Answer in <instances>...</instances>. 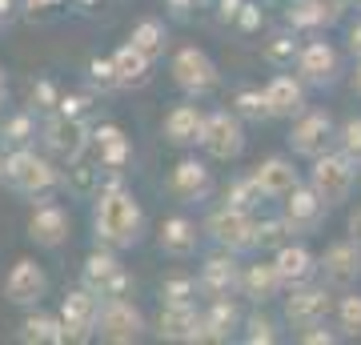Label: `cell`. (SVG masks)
Instances as JSON below:
<instances>
[{"mask_svg": "<svg viewBox=\"0 0 361 345\" xmlns=\"http://www.w3.org/2000/svg\"><path fill=\"white\" fill-rule=\"evenodd\" d=\"M149 333V321L129 297H104L97 317V341L104 345H137Z\"/></svg>", "mask_w": 361, "mask_h": 345, "instance_id": "7", "label": "cell"}, {"mask_svg": "<svg viewBox=\"0 0 361 345\" xmlns=\"http://www.w3.org/2000/svg\"><path fill=\"white\" fill-rule=\"evenodd\" d=\"M4 104H8V73H4V64H0V113H4Z\"/></svg>", "mask_w": 361, "mask_h": 345, "instance_id": "45", "label": "cell"}, {"mask_svg": "<svg viewBox=\"0 0 361 345\" xmlns=\"http://www.w3.org/2000/svg\"><path fill=\"white\" fill-rule=\"evenodd\" d=\"M201 233H205V229H197L193 217H180V213H177V217H165V221H161V229H157V249H161L165 257L185 261V257L197 253Z\"/></svg>", "mask_w": 361, "mask_h": 345, "instance_id": "24", "label": "cell"}, {"mask_svg": "<svg viewBox=\"0 0 361 345\" xmlns=\"http://www.w3.org/2000/svg\"><path fill=\"white\" fill-rule=\"evenodd\" d=\"M61 185V173L44 153L37 149H13L4 153V189L25 197V201H44Z\"/></svg>", "mask_w": 361, "mask_h": 345, "instance_id": "2", "label": "cell"}, {"mask_svg": "<svg viewBox=\"0 0 361 345\" xmlns=\"http://www.w3.org/2000/svg\"><path fill=\"white\" fill-rule=\"evenodd\" d=\"M49 293V273L32 261V257H20L13 261V269L4 273V301L16 309H37Z\"/></svg>", "mask_w": 361, "mask_h": 345, "instance_id": "15", "label": "cell"}, {"mask_svg": "<svg viewBox=\"0 0 361 345\" xmlns=\"http://www.w3.org/2000/svg\"><path fill=\"white\" fill-rule=\"evenodd\" d=\"M169 193L177 197L180 205H197V201H209V193H213V169L209 161L201 157H180L173 173H169Z\"/></svg>", "mask_w": 361, "mask_h": 345, "instance_id": "19", "label": "cell"}, {"mask_svg": "<svg viewBox=\"0 0 361 345\" xmlns=\"http://www.w3.org/2000/svg\"><path fill=\"white\" fill-rule=\"evenodd\" d=\"M129 44H137L149 61H161V56H165V49H169V28L161 25V20H153V16H145V20H137V25H133Z\"/></svg>", "mask_w": 361, "mask_h": 345, "instance_id": "30", "label": "cell"}, {"mask_svg": "<svg viewBox=\"0 0 361 345\" xmlns=\"http://www.w3.org/2000/svg\"><path fill=\"white\" fill-rule=\"evenodd\" d=\"M169 73H173V85H177L185 97H193V101L209 97V92L221 85V68L213 64V56H209L205 49H197V44H180V49L173 52V61H169Z\"/></svg>", "mask_w": 361, "mask_h": 345, "instance_id": "6", "label": "cell"}, {"mask_svg": "<svg viewBox=\"0 0 361 345\" xmlns=\"http://www.w3.org/2000/svg\"><path fill=\"white\" fill-rule=\"evenodd\" d=\"M205 121H209V113L193 101V97H189V101L173 104V109L165 113V121H161V133H165V141L173 145V149H201Z\"/></svg>", "mask_w": 361, "mask_h": 345, "instance_id": "18", "label": "cell"}, {"mask_svg": "<svg viewBox=\"0 0 361 345\" xmlns=\"http://www.w3.org/2000/svg\"><path fill=\"white\" fill-rule=\"evenodd\" d=\"M80 4H92V0H80Z\"/></svg>", "mask_w": 361, "mask_h": 345, "instance_id": "49", "label": "cell"}, {"mask_svg": "<svg viewBox=\"0 0 361 345\" xmlns=\"http://www.w3.org/2000/svg\"><path fill=\"white\" fill-rule=\"evenodd\" d=\"M153 333L173 345H205V309L197 301H161Z\"/></svg>", "mask_w": 361, "mask_h": 345, "instance_id": "9", "label": "cell"}, {"mask_svg": "<svg viewBox=\"0 0 361 345\" xmlns=\"http://www.w3.org/2000/svg\"><path fill=\"white\" fill-rule=\"evenodd\" d=\"M273 261H277V269H281V277H285V285L293 289V285H305V282H317L322 273H317V253H313L310 245H301L293 237L289 245H281L277 253H273Z\"/></svg>", "mask_w": 361, "mask_h": 345, "instance_id": "26", "label": "cell"}, {"mask_svg": "<svg viewBox=\"0 0 361 345\" xmlns=\"http://www.w3.org/2000/svg\"><path fill=\"white\" fill-rule=\"evenodd\" d=\"M317 265H322L317 273H322V282L329 289H349V285L361 282V245L353 237L325 245V253L317 257Z\"/></svg>", "mask_w": 361, "mask_h": 345, "instance_id": "17", "label": "cell"}, {"mask_svg": "<svg viewBox=\"0 0 361 345\" xmlns=\"http://www.w3.org/2000/svg\"><path fill=\"white\" fill-rule=\"evenodd\" d=\"M233 113L241 116V121H273L269 116V104H265V89H237L233 97Z\"/></svg>", "mask_w": 361, "mask_h": 345, "instance_id": "37", "label": "cell"}, {"mask_svg": "<svg viewBox=\"0 0 361 345\" xmlns=\"http://www.w3.org/2000/svg\"><path fill=\"white\" fill-rule=\"evenodd\" d=\"M16 337L25 345H65V321L61 313H44V309H25V321H20V329Z\"/></svg>", "mask_w": 361, "mask_h": 345, "instance_id": "28", "label": "cell"}, {"mask_svg": "<svg viewBox=\"0 0 361 345\" xmlns=\"http://www.w3.org/2000/svg\"><path fill=\"white\" fill-rule=\"evenodd\" d=\"M357 161L353 157H345L341 149H329V153L313 157L310 161V185L317 193H322L325 201H329V209H337V205L349 201V193H353V185H357Z\"/></svg>", "mask_w": 361, "mask_h": 345, "instance_id": "5", "label": "cell"}, {"mask_svg": "<svg viewBox=\"0 0 361 345\" xmlns=\"http://www.w3.org/2000/svg\"><path fill=\"white\" fill-rule=\"evenodd\" d=\"M334 305L337 297L334 289L325 282H305V285H293V289H285L281 297V317L289 329H310V325H322V321L334 317Z\"/></svg>", "mask_w": 361, "mask_h": 345, "instance_id": "4", "label": "cell"}, {"mask_svg": "<svg viewBox=\"0 0 361 345\" xmlns=\"http://www.w3.org/2000/svg\"><path fill=\"white\" fill-rule=\"evenodd\" d=\"M113 64H116V80H121V89H141V85H149V77H153V64L137 44H121V49L113 52Z\"/></svg>", "mask_w": 361, "mask_h": 345, "instance_id": "29", "label": "cell"}, {"mask_svg": "<svg viewBox=\"0 0 361 345\" xmlns=\"http://www.w3.org/2000/svg\"><path fill=\"white\" fill-rule=\"evenodd\" d=\"M145 237V209L125 185H109L97 193L92 201V241L109 245V249H133Z\"/></svg>", "mask_w": 361, "mask_h": 345, "instance_id": "1", "label": "cell"}, {"mask_svg": "<svg viewBox=\"0 0 361 345\" xmlns=\"http://www.w3.org/2000/svg\"><path fill=\"white\" fill-rule=\"evenodd\" d=\"M337 149L361 165V116H349V121L337 125Z\"/></svg>", "mask_w": 361, "mask_h": 345, "instance_id": "39", "label": "cell"}, {"mask_svg": "<svg viewBox=\"0 0 361 345\" xmlns=\"http://www.w3.org/2000/svg\"><path fill=\"white\" fill-rule=\"evenodd\" d=\"M345 233L353 237V241L361 245V205L357 209H349V221H345Z\"/></svg>", "mask_w": 361, "mask_h": 345, "instance_id": "43", "label": "cell"}, {"mask_svg": "<svg viewBox=\"0 0 361 345\" xmlns=\"http://www.w3.org/2000/svg\"><path fill=\"white\" fill-rule=\"evenodd\" d=\"M249 173L257 177L261 193H265L269 201H281V197H289V193L301 185V169L293 165V157H281V153H273V157H265V161H257Z\"/></svg>", "mask_w": 361, "mask_h": 345, "instance_id": "23", "label": "cell"}, {"mask_svg": "<svg viewBox=\"0 0 361 345\" xmlns=\"http://www.w3.org/2000/svg\"><path fill=\"white\" fill-rule=\"evenodd\" d=\"M92 145H97V157H101L104 169H121L129 161V141H125V133L116 125H101L92 133Z\"/></svg>", "mask_w": 361, "mask_h": 345, "instance_id": "31", "label": "cell"}, {"mask_svg": "<svg viewBox=\"0 0 361 345\" xmlns=\"http://www.w3.org/2000/svg\"><path fill=\"white\" fill-rule=\"evenodd\" d=\"M334 325L341 333V341H361V293L345 289L334 305Z\"/></svg>", "mask_w": 361, "mask_h": 345, "instance_id": "32", "label": "cell"}, {"mask_svg": "<svg viewBox=\"0 0 361 345\" xmlns=\"http://www.w3.org/2000/svg\"><path fill=\"white\" fill-rule=\"evenodd\" d=\"M89 77H92V85H101L104 92H113V89H121V80H116V64H113V56H97V61L89 64Z\"/></svg>", "mask_w": 361, "mask_h": 345, "instance_id": "40", "label": "cell"}, {"mask_svg": "<svg viewBox=\"0 0 361 345\" xmlns=\"http://www.w3.org/2000/svg\"><path fill=\"white\" fill-rule=\"evenodd\" d=\"M241 341H245V345H277V341H281V329H277V321H273L269 313L253 309V313H245Z\"/></svg>", "mask_w": 361, "mask_h": 345, "instance_id": "35", "label": "cell"}, {"mask_svg": "<svg viewBox=\"0 0 361 345\" xmlns=\"http://www.w3.org/2000/svg\"><path fill=\"white\" fill-rule=\"evenodd\" d=\"M37 137V121L32 113H13L0 121V149L13 153V149H28V141Z\"/></svg>", "mask_w": 361, "mask_h": 345, "instance_id": "33", "label": "cell"}, {"mask_svg": "<svg viewBox=\"0 0 361 345\" xmlns=\"http://www.w3.org/2000/svg\"><path fill=\"white\" fill-rule=\"evenodd\" d=\"M101 293H92L89 285L80 282L77 289H68L61 301V321H65V337L68 345H85L97 341V317H101Z\"/></svg>", "mask_w": 361, "mask_h": 345, "instance_id": "11", "label": "cell"}, {"mask_svg": "<svg viewBox=\"0 0 361 345\" xmlns=\"http://www.w3.org/2000/svg\"><path fill=\"white\" fill-rule=\"evenodd\" d=\"M293 68L310 89H329V85H337V77H341V52H337L329 40H310V44H301Z\"/></svg>", "mask_w": 361, "mask_h": 345, "instance_id": "16", "label": "cell"}, {"mask_svg": "<svg viewBox=\"0 0 361 345\" xmlns=\"http://www.w3.org/2000/svg\"><path fill=\"white\" fill-rule=\"evenodd\" d=\"M285 289H289V285H285L281 269H277L273 257H257V261H249L245 273H241V297L253 301V305H269V301L285 297Z\"/></svg>", "mask_w": 361, "mask_h": 345, "instance_id": "21", "label": "cell"}, {"mask_svg": "<svg viewBox=\"0 0 361 345\" xmlns=\"http://www.w3.org/2000/svg\"><path fill=\"white\" fill-rule=\"evenodd\" d=\"M281 217L289 221V229L297 237H313L325 225V217H329V201L313 189L310 181H301L289 197H281Z\"/></svg>", "mask_w": 361, "mask_h": 345, "instance_id": "14", "label": "cell"}, {"mask_svg": "<svg viewBox=\"0 0 361 345\" xmlns=\"http://www.w3.org/2000/svg\"><path fill=\"white\" fill-rule=\"evenodd\" d=\"M80 282L89 285L92 293H101V297H129L133 277H129V269L121 265L116 249H109V245H97V249L85 257Z\"/></svg>", "mask_w": 361, "mask_h": 345, "instance_id": "12", "label": "cell"}, {"mask_svg": "<svg viewBox=\"0 0 361 345\" xmlns=\"http://www.w3.org/2000/svg\"><path fill=\"white\" fill-rule=\"evenodd\" d=\"M225 201H229V205H241V209H257V205L269 201V197L261 193L257 177H253V173H245V177H233L229 185H225Z\"/></svg>", "mask_w": 361, "mask_h": 345, "instance_id": "36", "label": "cell"}, {"mask_svg": "<svg viewBox=\"0 0 361 345\" xmlns=\"http://www.w3.org/2000/svg\"><path fill=\"white\" fill-rule=\"evenodd\" d=\"M349 89L361 97V56H357V64H353V73H349Z\"/></svg>", "mask_w": 361, "mask_h": 345, "instance_id": "46", "label": "cell"}, {"mask_svg": "<svg viewBox=\"0 0 361 345\" xmlns=\"http://www.w3.org/2000/svg\"><path fill=\"white\" fill-rule=\"evenodd\" d=\"M241 325H245V313L237 305V297H221V301H205V345H221L241 337Z\"/></svg>", "mask_w": 361, "mask_h": 345, "instance_id": "25", "label": "cell"}, {"mask_svg": "<svg viewBox=\"0 0 361 345\" xmlns=\"http://www.w3.org/2000/svg\"><path fill=\"white\" fill-rule=\"evenodd\" d=\"M13 16V0H0V20H8Z\"/></svg>", "mask_w": 361, "mask_h": 345, "instance_id": "47", "label": "cell"}, {"mask_svg": "<svg viewBox=\"0 0 361 345\" xmlns=\"http://www.w3.org/2000/svg\"><path fill=\"white\" fill-rule=\"evenodd\" d=\"M349 52H353V61L361 56V16L349 25Z\"/></svg>", "mask_w": 361, "mask_h": 345, "instance_id": "44", "label": "cell"}, {"mask_svg": "<svg viewBox=\"0 0 361 345\" xmlns=\"http://www.w3.org/2000/svg\"><path fill=\"white\" fill-rule=\"evenodd\" d=\"M337 145V125L325 109H305L301 116H293V128H289V153L301 157V161H313V157L329 153Z\"/></svg>", "mask_w": 361, "mask_h": 345, "instance_id": "10", "label": "cell"}, {"mask_svg": "<svg viewBox=\"0 0 361 345\" xmlns=\"http://www.w3.org/2000/svg\"><path fill=\"white\" fill-rule=\"evenodd\" d=\"M68 233H73V217H68L65 205L56 201H44L28 213V241L40 245V249H61L68 241Z\"/></svg>", "mask_w": 361, "mask_h": 345, "instance_id": "20", "label": "cell"}, {"mask_svg": "<svg viewBox=\"0 0 361 345\" xmlns=\"http://www.w3.org/2000/svg\"><path fill=\"white\" fill-rule=\"evenodd\" d=\"M209 161H237L245 153V121L233 109H213L205 121V137H201Z\"/></svg>", "mask_w": 361, "mask_h": 345, "instance_id": "13", "label": "cell"}, {"mask_svg": "<svg viewBox=\"0 0 361 345\" xmlns=\"http://www.w3.org/2000/svg\"><path fill=\"white\" fill-rule=\"evenodd\" d=\"M297 233L289 229V221L277 213V217H257V253H277L281 245H289Z\"/></svg>", "mask_w": 361, "mask_h": 345, "instance_id": "34", "label": "cell"}, {"mask_svg": "<svg viewBox=\"0 0 361 345\" xmlns=\"http://www.w3.org/2000/svg\"><path fill=\"white\" fill-rule=\"evenodd\" d=\"M357 13H361V0H357Z\"/></svg>", "mask_w": 361, "mask_h": 345, "instance_id": "50", "label": "cell"}, {"mask_svg": "<svg viewBox=\"0 0 361 345\" xmlns=\"http://www.w3.org/2000/svg\"><path fill=\"white\" fill-rule=\"evenodd\" d=\"M297 52H301V49H297V44H293L289 37H277V40L269 44V49H265V56H269L273 64H285V61L293 64V61H297Z\"/></svg>", "mask_w": 361, "mask_h": 345, "instance_id": "42", "label": "cell"}, {"mask_svg": "<svg viewBox=\"0 0 361 345\" xmlns=\"http://www.w3.org/2000/svg\"><path fill=\"white\" fill-rule=\"evenodd\" d=\"M0 185H4V149H0Z\"/></svg>", "mask_w": 361, "mask_h": 345, "instance_id": "48", "label": "cell"}, {"mask_svg": "<svg viewBox=\"0 0 361 345\" xmlns=\"http://www.w3.org/2000/svg\"><path fill=\"white\" fill-rule=\"evenodd\" d=\"M44 145H49L52 153H61V157H80V149L89 145V137H85V125H80V116H77V113L52 116L49 125H44Z\"/></svg>", "mask_w": 361, "mask_h": 345, "instance_id": "27", "label": "cell"}, {"mask_svg": "<svg viewBox=\"0 0 361 345\" xmlns=\"http://www.w3.org/2000/svg\"><path fill=\"white\" fill-rule=\"evenodd\" d=\"M305 80L297 73H273L265 80V104H269L273 121H293V116L305 113Z\"/></svg>", "mask_w": 361, "mask_h": 345, "instance_id": "22", "label": "cell"}, {"mask_svg": "<svg viewBox=\"0 0 361 345\" xmlns=\"http://www.w3.org/2000/svg\"><path fill=\"white\" fill-rule=\"evenodd\" d=\"M297 341H301V345H334V341H341V333H337V329H325V321H322V325L301 329V333H297Z\"/></svg>", "mask_w": 361, "mask_h": 345, "instance_id": "41", "label": "cell"}, {"mask_svg": "<svg viewBox=\"0 0 361 345\" xmlns=\"http://www.w3.org/2000/svg\"><path fill=\"white\" fill-rule=\"evenodd\" d=\"M205 237L221 249H233V253H257V217L253 209H241V205H221L205 217Z\"/></svg>", "mask_w": 361, "mask_h": 345, "instance_id": "3", "label": "cell"}, {"mask_svg": "<svg viewBox=\"0 0 361 345\" xmlns=\"http://www.w3.org/2000/svg\"><path fill=\"white\" fill-rule=\"evenodd\" d=\"M241 273H245L241 253H233V249H221V245H217V249L201 261V269H197V289H201L205 301L237 297V293H241Z\"/></svg>", "mask_w": 361, "mask_h": 345, "instance_id": "8", "label": "cell"}, {"mask_svg": "<svg viewBox=\"0 0 361 345\" xmlns=\"http://www.w3.org/2000/svg\"><path fill=\"white\" fill-rule=\"evenodd\" d=\"M197 297H201V289H197V277H189V273H173L161 282V301H197Z\"/></svg>", "mask_w": 361, "mask_h": 345, "instance_id": "38", "label": "cell"}]
</instances>
